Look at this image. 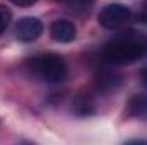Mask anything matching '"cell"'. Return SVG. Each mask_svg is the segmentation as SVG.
<instances>
[{"mask_svg": "<svg viewBox=\"0 0 147 145\" xmlns=\"http://www.w3.org/2000/svg\"><path fill=\"white\" fill-rule=\"evenodd\" d=\"M9 22H10V12H9V9L0 7V34L7 29Z\"/></svg>", "mask_w": 147, "mask_h": 145, "instance_id": "obj_7", "label": "cell"}, {"mask_svg": "<svg viewBox=\"0 0 147 145\" xmlns=\"http://www.w3.org/2000/svg\"><path fill=\"white\" fill-rule=\"evenodd\" d=\"M147 53V36L137 31H127L113 38L101 50V56L106 63L125 65L142 58Z\"/></svg>", "mask_w": 147, "mask_h": 145, "instance_id": "obj_1", "label": "cell"}, {"mask_svg": "<svg viewBox=\"0 0 147 145\" xmlns=\"http://www.w3.org/2000/svg\"><path fill=\"white\" fill-rule=\"evenodd\" d=\"M28 68L33 77H36L38 80L48 82V84L63 82L69 73L65 60L55 53H43V55L31 58L28 62Z\"/></svg>", "mask_w": 147, "mask_h": 145, "instance_id": "obj_2", "label": "cell"}, {"mask_svg": "<svg viewBox=\"0 0 147 145\" xmlns=\"http://www.w3.org/2000/svg\"><path fill=\"white\" fill-rule=\"evenodd\" d=\"M130 19H132L130 9L125 7V5H121V3H110V5H106L99 12V15H98L99 24L105 29H110V31L123 28L125 24H128Z\"/></svg>", "mask_w": 147, "mask_h": 145, "instance_id": "obj_3", "label": "cell"}, {"mask_svg": "<svg viewBox=\"0 0 147 145\" xmlns=\"http://www.w3.org/2000/svg\"><path fill=\"white\" fill-rule=\"evenodd\" d=\"M50 34H51V38L55 41H58V43H70L77 36V29H75V26H74L70 21L58 19V21H55L51 24Z\"/></svg>", "mask_w": 147, "mask_h": 145, "instance_id": "obj_5", "label": "cell"}, {"mask_svg": "<svg viewBox=\"0 0 147 145\" xmlns=\"http://www.w3.org/2000/svg\"><path fill=\"white\" fill-rule=\"evenodd\" d=\"M14 5H17V7H31V5H34L38 0H10Z\"/></svg>", "mask_w": 147, "mask_h": 145, "instance_id": "obj_9", "label": "cell"}, {"mask_svg": "<svg viewBox=\"0 0 147 145\" xmlns=\"http://www.w3.org/2000/svg\"><path fill=\"white\" fill-rule=\"evenodd\" d=\"M43 33V22L36 17H22L16 26V36L21 41H34Z\"/></svg>", "mask_w": 147, "mask_h": 145, "instance_id": "obj_4", "label": "cell"}, {"mask_svg": "<svg viewBox=\"0 0 147 145\" xmlns=\"http://www.w3.org/2000/svg\"><path fill=\"white\" fill-rule=\"evenodd\" d=\"M55 2H60V3H67L70 7H86L91 3V0H55Z\"/></svg>", "mask_w": 147, "mask_h": 145, "instance_id": "obj_8", "label": "cell"}, {"mask_svg": "<svg viewBox=\"0 0 147 145\" xmlns=\"http://www.w3.org/2000/svg\"><path fill=\"white\" fill-rule=\"evenodd\" d=\"M140 80H142V84L147 87V67L142 68V72H140Z\"/></svg>", "mask_w": 147, "mask_h": 145, "instance_id": "obj_10", "label": "cell"}, {"mask_svg": "<svg viewBox=\"0 0 147 145\" xmlns=\"http://www.w3.org/2000/svg\"><path fill=\"white\" fill-rule=\"evenodd\" d=\"M128 113L135 118L147 119V94H137L128 101Z\"/></svg>", "mask_w": 147, "mask_h": 145, "instance_id": "obj_6", "label": "cell"}]
</instances>
